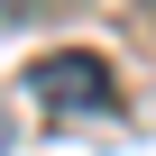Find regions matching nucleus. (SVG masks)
<instances>
[{"mask_svg":"<svg viewBox=\"0 0 156 156\" xmlns=\"http://www.w3.org/2000/svg\"><path fill=\"white\" fill-rule=\"evenodd\" d=\"M28 92H37L55 119H101V110L119 101L110 64H101V55H83V46H64V55H37V64H28Z\"/></svg>","mask_w":156,"mask_h":156,"instance_id":"obj_1","label":"nucleus"},{"mask_svg":"<svg viewBox=\"0 0 156 156\" xmlns=\"http://www.w3.org/2000/svg\"><path fill=\"white\" fill-rule=\"evenodd\" d=\"M0 156H9V110H0Z\"/></svg>","mask_w":156,"mask_h":156,"instance_id":"obj_3","label":"nucleus"},{"mask_svg":"<svg viewBox=\"0 0 156 156\" xmlns=\"http://www.w3.org/2000/svg\"><path fill=\"white\" fill-rule=\"evenodd\" d=\"M0 19H28V0H0Z\"/></svg>","mask_w":156,"mask_h":156,"instance_id":"obj_2","label":"nucleus"}]
</instances>
